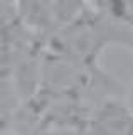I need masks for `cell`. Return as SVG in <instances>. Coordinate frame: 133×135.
Wrapping results in <instances>:
<instances>
[{
	"mask_svg": "<svg viewBox=\"0 0 133 135\" xmlns=\"http://www.w3.org/2000/svg\"><path fill=\"white\" fill-rule=\"evenodd\" d=\"M91 135H133V108L115 96H106L93 108L88 125Z\"/></svg>",
	"mask_w": 133,
	"mask_h": 135,
	"instance_id": "obj_1",
	"label": "cell"
},
{
	"mask_svg": "<svg viewBox=\"0 0 133 135\" xmlns=\"http://www.w3.org/2000/svg\"><path fill=\"white\" fill-rule=\"evenodd\" d=\"M96 5L113 20L133 31V2H103Z\"/></svg>",
	"mask_w": 133,
	"mask_h": 135,
	"instance_id": "obj_2",
	"label": "cell"
},
{
	"mask_svg": "<svg viewBox=\"0 0 133 135\" xmlns=\"http://www.w3.org/2000/svg\"><path fill=\"white\" fill-rule=\"evenodd\" d=\"M128 105L133 108V84H131V90H130V98H128Z\"/></svg>",
	"mask_w": 133,
	"mask_h": 135,
	"instance_id": "obj_3",
	"label": "cell"
},
{
	"mask_svg": "<svg viewBox=\"0 0 133 135\" xmlns=\"http://www.w3.org/2000/svg\"><path fill=\"white\" fill-rule=\"evenodd\" d=\"M3 135H19V133H3Z\"/></svg>",
	"mask_w": 133,
	"mask_h": 135,
	"instance_id": "obj_4",
	"label": "cell"
}]
</instances>
